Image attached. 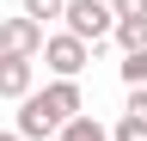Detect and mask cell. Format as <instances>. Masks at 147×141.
Segmentation results:
<instances>
[{
	"mask_svg": "<svg viewBox=\"0 0 147 141\" xmlns=\"http://www.w3.org/2000/svg\"><path fill=\"white\" fill-rule=\"evenodd\" d=\"M37 61H25V55H0V98H25V92H37Z\"/></svg>",
	"mask_w": 147,
	"mask_h": 141,
	"instance_id": "5",
	"label": "cell"
},
{
	"mask_svg": "<svg viewBox=\"0 0 147 141\" xmlns=\"http://www.w3.org/2000/svg\"><path fill=\"white\" fill-rule=\"evenodd\" d=\"M123 86H129V92H135V86H147V49L123 55Z\"/></svg>",
	"mask_w": 147,
	"mask_h": 141,
	"instance_id": "9",
	"label": "cell"
},
{
	"mask_svg": "<svg viewBox=\"0 0 147 141\" xmlns=\"http://www.w3.org/2000/svg\"><path fill=\"white\" fill-rule=\"evenodd\" d=\"M129 123H141V129H147V86H135V92H129V111H123Z\"/></svg>",
	"mask_w": 147,
	"mask_h": 141,
	"instance_id": "11",
	"label": "cell"
},
{
	"mask_svg": "<svg viewBox=\"0 0 147 141\" xmlns=\"http://www.w3.org/2000/svg\"><path fill=\"white\" fill-rule=\"evenodd\" d=\"M37 55H43V67H49L55 80H80V67L92 61V49H86L80 37H67V31H61V37H43Z\"/></svg>",
	"mask_w": 147,
	"mask_h": 141,
	"instance_id": "3",
	"label": "cell"
},
{
	"mask_svg": "<svg viewBox=\"0 0 147 141\" xmlns=\"http://www.w3.org/2000/svg\"><path fill=\"white\" fill-rule=\"evenodd\" d=\"M18 6H25V19H31V25H49V19H61L67 0H18Z\"/></svg>",
	"mask_w": 147,
	"mask_h": 141,
	"instance_id": "8",
	"label": "cell"
},
{
	"mask_svg": "<svg viewBox=\"0 0 147 141\" xmlns=\"http://www.w3.org/2000/svg\"><path fill=\"white\" fill-rule=\"evenodd\" d=\"M110 141H147V129H141V123H129V117H123L117 129H110Z\"/></svg>",
	"mask_w": 147,
	"mask_h": 141,
	"instance_id": "12",
	"label": "cell"
},
{
	"mask_svg": "<svg viewBox=\"0 0 147 141\" xmlns=\"http://www.w3.org/2000/svg\"><path fill=\"white\" fill-rule=\"evenodd\" d=\"M55 135H61V141H110V129H104V123L98 117H74V123H61V129H55Z\"/></svg>",
	"mask_w": 147,
	"mask_h": 141,
	"instance_id": "6",
	"label": "cell"
},
{
	"mask_svg": "<svg viewBox=\"0 0 147 141\" xmlns=\"http://www.w3.org/2000/svg\"><path fill=\"white\" fill-rule=\"evenodd\" d=\"M110 19H147V0H104Z\"/></svg>",
	"mask_w": 147,
	"mask_h": 141,
	"instance_id": "10",
	"label": "cell"
},
{
	"mask_svg": "<svg viewBox=\"0 0 147 141\" xmlns=\"http://www.w3.org/2000/svg\"><path fill=\"white\" fill-rule=\"evenodd\" d=\"M86 111V98H80V86L74 80H55V86H43V92H25L18 98V141H43V135H55L61 123H74Z\"/></svg>",
	"mask_w": 147,
	"mask_h": 141,
	"instance_id": "1",
	"label": "cell"
},
{
	"mask_svg": "<svg viewBox=\"0 0 147 141\" xmlns=\"http://www.w3.org/2000/svg\"><path fill=\"white\" fill-rule=\"evenodd\" d=\"M0 141H18V135H12V129H0Z\"/></svg>",
	"mask_w": 147,
	"mask_h": 141,
	"instance_id": "13",
	"label": "cell"
},
{
	"mask_svg": "<svg viewBox=\"0 0 147 141\" xmlns=\"http://www.w3.org/2000/svg\"><path fill=\"white\" fill-rule=\"evenodd\" d=\"M110 37L123 43V55H135V49H147V19H117Z\"/></svg>",
	"mask_w": 147,
	"mask_h": 141,
	"instance_id": "7",
	"label": "cell"
},
{
	"mask_svg": "<svg viewBox=\"0 0 147 141\" xmlns=\"http://www.w3.org/2000/svg\"><path fill=\"white\" fill-rule=\"evenodd\" d=\"M37 49H43V25H31L25 12L0 25V55H25V61H37Z\"/></svg>",
	"mask_w": 147,
	"mask_h": 141,
	"instance_id": "4",
	"label": "cell"
},
{
	"mask_svg": "<svg viewBox=\"0 0 147 141\" xmlns=\"http://www.w3.org/2000/svg\"><path fill=\"white\" fill-rule=\"evenodd\" d=\"M61 25H67V37H80V43L92 49L98 37H110V25H117V19H110L104 0H67V6H61Z\"/></svg>",
	"mask_w": 147,
	"mask_h": 141,
	"instance_id": "2",
	"label": "cell"
}]
</instances>
